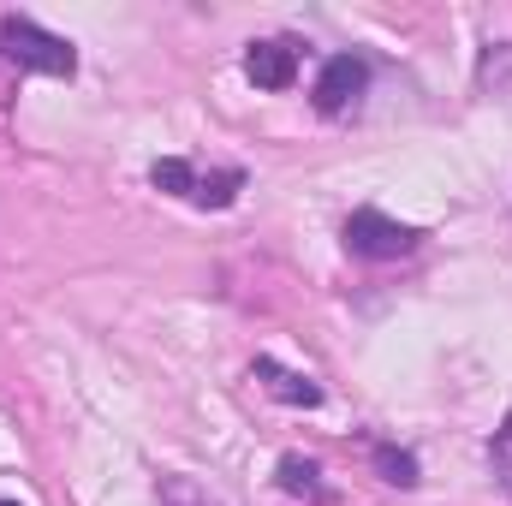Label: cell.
<instances>
[{
	"mask_svg": "<svg viewBox=\"0 0 512 506\" xmlns=\"http://www.w3.org/2000/svg\"><path fill=\"white\" fill-rule=\"evenodd\" d=\"M0 54L24 72H42V78H72L78 72V48L30 18H0Z\"/></svg>",
	"mask_w": 512,
	"mask_h": 506,
	"instance_id": "6da1fadb",
	"label": "cell"
},
{
	"mask_svg": "<svg viewBox=\"0 0 512 506\" xmlns=\"http://www.w3.org/2000/svg\"><path fill=\"white\" fill-rule=\"evenodd\" d=\"M149 179H155V191H167V197H185V203H197V209H233L239 203V191H245V167H215V173H197L191 161H155L149 167Z\"/></svg>",
	"mask_w": 512,
	"mask_h": 506,
	"instance_id": "7a4b0ae2",
	"label": "cell"
},
{
	"mask_svg": "<svg viewBox=\"0 0 512 506\" xmlns=\"http://www.w3.org/2000/svg\"><path fill=\"white\" fill-rule=\"evenodd\" d=\"M417 245H423V233L405 227V221H393V215H382V209H358L346 221V251L364 256V262H399V256H411Z\"/></svg>",
	"mask_w": 512,
	"mask_h": 506,
	"instance_id": "3957f363",
	"label": "cell"
},
{
	"mask_svg": "<svg viewBox=\"0 0 512 506\" xmlns=\"http://www.w3.org/2000/svg\"><path fill=\"white\" fill-rule=\"evenodd\" d=\"M364 84H370V66H364L358 54H334V60L322 66V78H316V108H322V114H346V108L364 96Z\"/></svg>",
	"mask_w": 512,
	"mask_h": 506,
	"instance_id": "277c9868",
	"label": "cell"
},
{
	"mask_svg": "<svg viewBox=\"0 0 512 506\" xmlns=\"http://www.w3.org/2000/svg\"><path fill=\"white\" fill-rule=\"evenodd\" d=\"M245 72H251L256 90H292L298 84V48L292 42H251V54H245Z\"/></svg>",
	"mask_w": 512,
	"mask_h": 506,
	"instance_id": "5b68a950",
	"label": "cell"
},
{
	"mask_svg": "<svg viewBox=\"0 0 512 506\" xmlns=\"http://www.w3.org/2000/svg\"><path fill=\"white\" fill-rule=\"evenodd\" d=\"M251 376L262 381L280 405H304V411H310V405H322V387H316V381L298 376V370H286V364H274V358H256Z\"/></svg>",
	"mask_w": 512,
	"mask_h": 506,
	"instance_id": "8992f818",
	"label": "cell"
},
{
	"mask_svg": "<svg viewBox=\"0 0 512 506\" xmlns=\"http://www.w3.org/2000/svg\"><path fill=\"white\" fill-rule=\"evenodd\" d=\"M280 489H286V495H298V501H316V506L334 501V495H328V483H322V465H316V459H298V453H286V459H280Z\"/></svg>",
	"mask_w": 512,
	"mask_h": 506,
	"instance_id": "52a82bcc",
	"label": "cell"
},
{
	"mask_svg": "<svg viewBox=\"0 0 512 506\" xmlns=\"http://www.w3.org/2000/svg\"><path fill=\"white\" fill-rule=\"evenodd\" d=\"M376 471H382V483L393 489H417L423 483V471H417V453H405V447H376Z\"/></svg>",
	"mask_w": 512,
	"mask_h": 506,
	"instance_id": "ba28073f",
	"label": "cell"
},
{
	"mask_svg": "<svg viewBox=\"0 0 512 506\" xmlns=\"http://www.w3.org/2000/svg\"><path fill=\"white\" fill-rule=\"evenodd\" d=\"M489 465H495V477H501V489L512 495V411H507V423L495 429V441H489Z\"/></svg>",
	"mask_w": 512,
	"mask_h": 506,
	"instance_id": "9c48e42d",
	"label": "cell"
},
{
	"mask_svg": "<svg viewBox=\"0 0 512 506\" xmlns=\"http://www.w3.org/2000/svg\"><path fill=\"white\" fill-rule=\"evenodd\" d=\"M0 506H18V501H0Z\"/></svg>",
	"mask_w": 512,
	"mask_h": 506,
	"instance_id": "30bf717a",
	"label": "cell"
}]
</instances>
